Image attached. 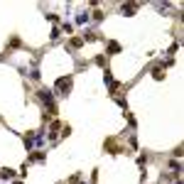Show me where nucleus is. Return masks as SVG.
Listing matches in <instances>:
<instances>
[{
	"label": "nucleus",
	"instance_id": "obj_1",
	"mask_svg": "<svg viewBox=\"0 0 184 184\" xmlns=\"http://www.w3.org/2000/svg\"><path fill=\"white\" fill-rule=\"evenodd\" d=\"M61 88V93H69V88H71V79L66 76V79H59L57 81V91Z\"/></svg>",
	"mask_w": 184,
	"mask_h": 184
},
{
	"label": "nucleus",
	"instance_id": "obj_3",
	"mask_svg": "<svg viewBox=\"0 0 184 184\" xmlns=\"http://www.w3.org/2000/svg\"><path fill=\"white\" fill-rule=\"evenodd\" d=\"M115 52H120V44L118 42H108V54H115Z\"/></svg>",
	"mask_w": 184,
	"mask_h": 184
},
{
	"label": "nucleus",
	"instance_id": "obj_2",
	"mask_svg": "<svg viewBox=\"0 0 184 184\" xmlns=\"http://www.w3.org/2000/svg\"><path fill=\"white\" fill-rule=\"evenodd\" d=\"M135 8H138V5H135V3H128V5H123V15H133V12H135Z\"/></svg>",
	"mask_w": 184,
	"mask_h": 184
},
{
	"label": "nucleus",
	"instance_id": "obj_4",
	"mask_svg": "<svg viewBox=\"0 0 184 184\" xmlns=\"http://www.w3.org/2000/svg\"><path fill=\"white\" fill-rule=\"evenodd\" d=\"M169 169H172V172H177V174H179V169H182V165H179V162H169Z\"/></svg>",
	"mask_w": 184,
	"mask_h": 184
}]
</instances>
